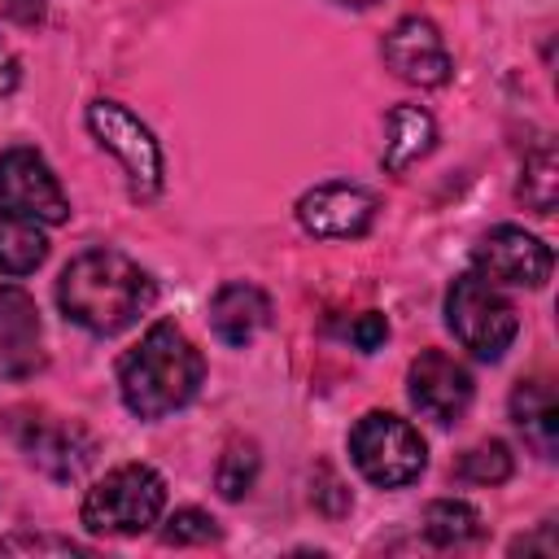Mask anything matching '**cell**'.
Masks as SVG:
<instances>
[{
  "label": "cell",
  "mask_w": 559,
  "mask_h": 559,
  "mask_svg": "<svg viewBox=\"0 0 559 559\" xmlns=\"http://www.w3.org/2000/svg\"><path fill=\"white\" fill-rule=\"evenodd\" d=\"M511 419L542 459H555V450H559V402H555L550 380H542V376L520 380L515 393H511Z\"/></svg>",
  "instance_id": "5bb4252c"
},
{
  "label": "cell",
  "mask_w": 559,
  "mask_h": 559,
  "mask_svg": "<svg viewBox=\"0 0 559 559\" xmlns=\"http://www.w3.org/2000/svg\"><path fill=\"white\" fill-rule=\"evenodd\" d=\"M83 122L96 135V144L118 157L127 175V192L135 201H153L162 192V144L153 140V131L122 100H105V96L87 105Z\"/></svg>",
  "instance_id": "8992f818"
},
{
  "label": "cell",
  "mask_w": 559,
  "mask_h": 559,
  "mask_svg": "<svg viewBox=\"0 0 559 559\" xmlns=\"http://www.w3.org/2000/svg\"><path fill=\"white\" fill-rule=\"evenodd\" d=\"M166 511V480L148 463H122L105 472L83 498V528L100 537H135L148 533Z\"/></svg>",
  "instance_id": "3957f363"
},
{
  "label": "cell",
  "mask_w": 559,
  "mask_h": 559,
  "mask_svg": "<svg viewBox=\"0 0 559 559\" xmlns=\"http://www.w3.org/2000/svg\"><path fill=\"white\" fill-rule=\"evenodd\" d=\"M371 218L376 197L358 183H319L297 201V223L319 240H354L371 227Z\"/></svg>",
  "instance_id": "7c38bea8"
},
{
  "label": "cell",
  "mask_w": 559,
  "mask_h": 559,
  "mask_svg": "<svg viewBox=\"0 0 559 559\" xmlns=\"http://www.w3.org/2000/svg\"><path fill=\"white\" fill-rule=\"evenodd\" d=\"M406 393H411V406H415L424 419H432V424H454V419L467 415L476 384H472V371H467L454 354H445V349H424V354L411 362V371H406Z\"/></svg>",
  "instance_id": "30bf717a"
},
{
  "label": "cell",
  "mask_w": 559,
  "mask_h": 559,
  "mask_svg": "<svg viewBox=\"0 0 559 559\" xmlns=\"http://www.w3.org/2000/svg\"><path fill=\"white\" fill-rule=\"evenodd\" d=\"M0 201L31 214L44 227H57L70 218V197H66L61 179L52 175L44 153H35L26 144L0 153Z\"/></svg>",
  "instance_id": "52a82bcc"
},
{
  "label": "cell",
  "mask_w": 559,
  "mask_h": 559,
  "mask_svg": "<svg viewBox=\"0 0 559 559\" xmlns=\"http://www.w3.org/2000/svg\"><path fill=\"white\" fill-rule=\"evenodd\" d=\"M205 380V358L201 349L183 336L175 323H153L140 345H131L118 358V393L122 406L140 419H166L183 411Z\"/></svg>",
  "instance_id": "7a4b0ae2"
},
{
  "label": "cell",
  "mask_w": 559,
  "mask_h": 559,
  "mask_svg": "<svg viewBox=\"0 0 559 559\" xmlns=\"http://www.w3.org/2000/svg\"><path fill=\"white\" fill-rule=\"evenodd\" d=\"M9 428H13V441L22 445V454L52 480H79L92 463V437L70 419L31 411L26 419L13 415Z\"/></svg>",
  "instance_id": "9c48e42d"
},
{
  "label": "cell",
  "mask_w": 559,
  "mask_h": 559,
  "mask_svg": "<svg viewBox=\"0 0 559 559\" xmlns=\"http://www.w3.org/2000/svg\"><path fill=\"white\" fill-rule=\"evenodd\" d=\"M472 262L485 280H493L498 288H542L550 280V266H555V253L546 240H537L533 231L524 227H493L480 236V245L472 249Z\"/></svg>",
  "instance_id": "ba28073f"
},
{
  "label": "cell",
  "mask_w": 559,
  "mask_h": 559,
  "mask_svg": "<svg viewBox=\"0 0 559 559\" xmlns=\"http://www.w3.org/2000/svg\"><path fill=\"white\" fill-rule=\"evenodd\" d=\"M162 542L166 546H205V542H218V524H214V515H205L197 507H179L175 515H166Z\"/></svg>",
  "instance_id": "7402d4cb"
},
{
  "label": "cell",
  "mask_w": 559,
  "mask_h": 559,
  "mask_svg": "<svg viewBox=\"0 0 559 559\" xmlns=\"http://www.w3.org/2000/svg\"><path fill=\"white\" fill-rule=\"evenodd\" d=\"M258 467H262L258 441H249V437H231V441L223 445V454H218V467H214V489H218V498L240 502V498L253 489Z\"/></svg>",
  "instance_id": "d6986e66"
},
{
  "label": "cell",
  "mask_w": 559,
  "mask_h": 559,
  "mask_svg": "<svg viewBox=\"0 0 559 559\" xmlns=\"http://www.w3.org/2000/svg\"><path fill=\"white\" fill-rule=\"evenodd\" d=\"M445 323H450L454 341L485 362H498L520 332L515 306L480 271H467L445 288Z\"/></svg>",
  "instance_id": "277c9868"
},
{
  "label": "cell",
  "mask_w": 559,
  "mask_h": 559,
  "mask_svg": "<svg viewBox=\"0 0 559 559\" xmlns=\"http://www.w3.org/2000/svg\"><path fill=\"white\" fill-rule=\"evenodd\" d=\"M153 297H157L153 275L118 249H87L70 258L66 271L57 275L61 314L92 336L127 332L153 306Z\"/></svg>",
  "instance_id": "6da1fadb"
},
{
  "label": "cell",
  "mask_w": 559,
  "mask_h": 559,
  "mask_svg": "<svg viewBox=\"0 0 559 559\" xmlns=\"http://www.w3.org/2000/svg\"><path fill=\"white\" fill-rule=\"evenodd\" d=\"M349 459L371 485L406 489L411 480H419V472L428 463V445L411 419H402L393 411H367L349 428Z\"/></svg>",
  "instance_id": "5b68a950"
},
{
  "label": "cell",
  "mask_w": 559,
  "mask_h": 559,
  "mask_svg": "<svg viewBox=\"0 0 559 559\" xmlns=\"http://www.w3.org/2000/svg\"><path fill=\"white\" fill-rule=\"evenodd\" d=\"M520 201H524L533 214H550V210H555V201H559V162H555V148H550V144H537V148L524 157Z\"/></svg>",
  "instance_id": "ffe728a7"
},
{
  "label": "cell",
  "mask_w": 559,
  "mask_h": 559,
  "mask_svg": "<svg viewBox=\"0 0 559 559\" xmlns=\"http://www.w3.org/2000/svg\"><path fill=\"white\" fill-rule=\"evenodd\" d=\"M437 144V122L428 109L419 105H393L389 122H384V170L402 175L406 166H415L419 157H428Z\"/></svg>",
  "instance_id": "9a60e30c"
},
{
  "label": "cell",
  "mask_w": 559,
  "mask_h": 559,
  "mask_svg": "<svg viewBox=\"0 0 559 559\" xmlns=\"http://www.w3.org/2000/svg\"><path fill=\"white\" fill-rule=\"evenodd\" d=\"M44 258H48L44 223H35L31 214L0 201V275H13V280L31 275Z\"/></svg>",
  "instance_id": "2e32d148"
},
{
  "label": "cell",
  "mask_w": 559,
  "mask_h": 559,
  "mask_svg": "<svg viewBox=\"0 0 559 559\" xmlns=\"http://www.w3.org/2000/svg\"><path fill=\"white\" fill-rule=\"evenodd\" d=\"M349 341H354L362 354L380 349V345L389 341V323H384V314H380V310H362V314L349 323Z\"/></svg>",
  "instance_id": "cb8c5ba5"
},
{
  "label": "cell",
  "mask_w": 559,
  "mask_h": 559,
  "mask_svg": "<svg viewBox=\"0 0 559 559\" xmlns=\"http://www.w3.org/2000/svg\"><path fill=\"white\" fill-rule=\"evenodd\" d=\"M336 4H354V9H367V4H376V0H336Z\"/></svg>",
  "instance_id": "484cf974"
},
{
  "label": "cell",
  "mask_w": 559,
  "mask_h": 559,
  "mask_svg": "<svg viewBox=\"0 0 559 559\" xmlns=\"http://www.w3.org/2000/svg\"><path fill=\"white\" fill-rule=\"evenodd\" d=\"M266 323H271V297L258 284L231 280L210 297V328L231 349H245Z\"/></svg>",
  "instance_id": "4fadbf2b"
},
{
  "label": "cell",
  "mask_w": 559,
  "mask_h": 559,
  "mask_svg": "<svg viewBox=\"0 0 559 559\" xmlns=\"http://www.w3.org/2000/svg\"><path fill=\"white\" fill-rule=\"evenodd\" d=\"M17 87V57H13V48L0 39V96H9Z\"/></svg>",
  "instance_id": "d4e9b609"
},
{
  "label": "cell",
  "mask_w": 559,
  "mask_h": 559,
  "mask_svg": "<svg viewBox=\"0 0 559 559\" xmlns=\"http://www.w3.org/2000/svg\"><path fill=\"white\" fill-rule=\"evenodd\" d=\"M511 450L502 445V441H480V445H472L467 454H459V463H454V476L459 480H467V485H502L507 476H511Z\"/></svg>",
  "instance_id": "44dd1931"
},
{
  "label": "cell",
  "mask_w": 559,
  "mask_h": 559,
  "mask_svg": "<svg viewBox=\"0 0 559 559\" xmlns=\"http://www.w3.org/2000/svg\"><path fill=\"white\" fill-rule=\"evenodd\" d=\"M4 555H83L79 542L70 537H44V533H13L0 542Z\"/></svg>",
  "instance_id": "603a6c76"
},
{
  "label": "cell",
  "mask_w": 559,
  "mask_h": 559,
  "mask_svg": "<svg viewBox=\"0 0 559 559\" xmlns=\"http://www.w3.org/2000/svg\"><path fill=\"white\" fill-rule=\"evenodd\" d=\"M384 66L415 87H441L454 74L450 48L437 31V22L428 17H402L389 35H384Z\"/></svg>",
  "instance_id": "8fae6325"
},
{
  "label": "cell",
  "mask_w": 559,
  "mask_h": 559,
  "mask_svg": "<svg viewBox=\"0 0 559 559\" xmlns=\"http://www.w3.org/2000/svg\"><path fill=\"white\" fill-rule=\"evenodd\" d=\"M485 533V524H480V511L472 507V502H463V498H437V502H428V511H424V537L432 542V546H467V542H476Z\"/></svg>",
  "instance_id": "ac0fdd59"
},
{
  "label": "cell",
  "mask_w": 559,
  "mask_h": 559,
  "mask_svg": "<svg viewBox=\"0 0 559 559\" xmlns=\"http://www.w3.org/2000/svg\"><path fill=\"white\" fill-rule=\"evenodd\" d=\"M39 319L26 293L17 288H0V371L9 367V358H22V367L31 371L39 362Z\"/></svg>",
  "instance_id": "e0dca14e"
}]
</instances>
